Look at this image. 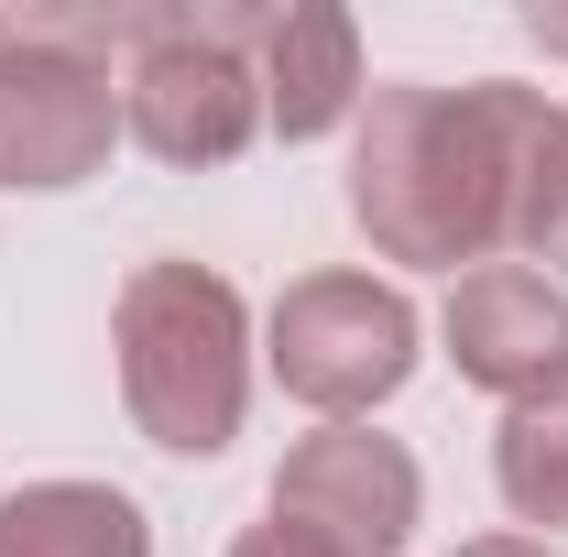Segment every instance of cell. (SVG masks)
Segmentation results:
<instances>
[{
  "mask_svg": "<svg viewBox=\"0 0 568 557\" xmlns=\"http://www.w3.org/2000/svg\"><path fill=\"white\" fill-rule=\"evenodd\" d=\"M459 557H558V547H547V536H470Z\"/></svg>",
  "mask_w": 568,
  "mask_h": 557,
  "instance_id": "cell-14",
  "label": "cell"
},
{
  "mask_svg": "<svg viewBox=\"0 0 568 557\" xmlns=\"http://www.w3.org/2000/svg\"><path fill=\"white\" fill-rule=\"evenodd\" d=\"M252 33L263 11H153L142 55L121 67V132L164 164H230L263 132Z\"/></svg>",
  "mask_w": 568,
  "mask_h": 557,
  "instance_id": "cell-4",
  "label": "cell"
},
{
  "mask_svg": "<svg viewBox=\"0 0 568 557\" xmlns=\"http://www.w3.org/2000/svg\"><path fill=\"white\" fill-rule=\"evenodd\" d=\"M230 557H351V547H328L317 525H295V514H263V525H241V547Z\"/></svg>",
  "mask_w": 568,
  "mask_h": 557,
  "instance_id": "cell-12",
  "label": "cell"
},
{
  "mask_svg": "<svg viewBox=\"0 0 568 557\" xmlns=\"http://www.w3.org/2000/svg\"><path fill=\"white\" fill-rule=\"evenodd\" d=\"M121 405L164 459H219L252 405V317L209 263H142L110 306Z\"/></svg>",
  "mask_w": 568,
  "mask_h": 557,
  "instance_id": "cell-2",
  "label": "cell"
},
{
  "mask_svg": "<svg viewBox=\"0 0 568 557\" xmlns=\"http://www.w3.org/2000/svg\"><path fill=\"white\" fill-rule=\"evenodd\" d=\"M252 77H263V121H274L284 142H328L361 99H372V88H361V33H351V11H328V0L263 11Z\"/></svg>",
  "mask_w": 568,
  "mask_h": 557,
  "instance_id": "cell-8",
  "label": "cell"
},
{
  "mask_svg": "<svg viewBox=\"0 0 568 557\" xmlns=\"http://www.w3.org/2000/svg\"><path fill=\"white\" fill-rule=\"evenodd\" d=\"M437 340L459 361V383H481L503 405L568 394V295L536 274V263H481V274H459Z\"/></svg>",
  "mask_w": 568,
  "mask_h": 557,
  "instance_id": "cell-7",
  "label": "cell"
},
{
  "mask_svg": "<svg viewBox=\"0 0 568 557\" xmlns=\"http://www.w3.org/2000/svg\"><path fill=\"white\" fill-rule=\"evenodd\" d=\"M263 361H274V383L295 405H317L328 426H361L416 372V306L372 274H295L274 295Z\"/></svg>",
  "mask_w": 568,
  "mask_h": 557,
  "instance_id": "cell-5",
  "label": "cell"
},
{
  "mask_svg": "<svg viewBox=\"0 0 568 557\" xmlns=\"http://www.w3.org/2000/svg\"><path fill=\"white\" fill-rule=\"evenodd\" d=\"M493 482H503V503H514V525H547V536H568V394L503 405Z\"/></svg>",
  "mask_w": 568,
  "mask_h": 557,
  "instance_id": "cell-10",
  "label": "cell"
},
{
  "mask_svg": "<svg viewBox=\"0 0 568 557\" xmlns=\"http://www.w3.org/2000/svg\"><path fill=\"white\" fill-rule=\"evenodd\" d=\"M525 33H536L547 55H568V0H536V11H525Z\"/></svg>",
  "mask_w": 568,
  "mask_h": 557,
  "instance_id": "cell-13",
  "label": "cell"
},
{
  "mask_svg": "<svg viewBox=\"0 0 568 557\" xmlns=\"http://www.w3.org/2000/svg\"><path fill=\"white\" fill-rule=\"evenodd\" d=\"M547 99L514 77H470V88H372L351 142V219L372 230L383 263L416 274H481L514 241V198L525 164L547 142Z\"/></svg>",
  "mask_w": 568,
  "mask_h": 557,
  "instance_id": "cell-1",
  "label": "cell"
},
{
  "mask_svg": "<svg viewBox=\"0 0 568 557\" xmlns=\"http://www.w3.org/2000/svg\"><path fill=\"white\" fill-rule=\"evenodd\" d=\"M0 557H153V525L110 482H22L0 492Z\"/></svg>",
  "mask_w": 568,
  "mask_h": 557,
  "instance_id": "cell-9",
  "label": "cell"
},
{
  "mask_svg": "<svg viewBox=\"0 0 568 557\" xmlns=\"http://www.w3.org/2000/svg\"><path fill=\"white\" fill-rule=\"evenodd\" d=\"M153 11H0V186L55 198L110 164L121 142V77Z\"/></svg>",
  "mask_w": 568,
  "mask_h": 557,
  "instance_id": "cell-3",
  "label": "cell"
},
{
  "mask_svg": "<svg viewBox=\"0 0 568 557\" xmlns=\"http://www.w3.org/2000/svg\"><path fill=\"white\" fill-rule=\"evenodd\" d=\"M263 514H295V525H317L328 547H351V557H394L426 525V482H416V459H405L394 437H372V426H317L306 448H284Z\"/></svg>",
  "mask_w": 568,
  "mask_h": 557,
  "instance_id": "cell-6",
  "label": "cell"
},
{
  "mask_svg": "<svg viewBox=\"0 0 568 557\" xmlns=\"http://www.w3.org/2000/svg\"><path fill=\"white\" fill-rule=\"evenodd\" d=\"M514 252L547 263V284L568 274V110L547 121L536 164H525V198H514Z\"/></svg>",
  "mask_w": 568,
  "mask_h": 557,
  "instance_id": "cell-11",
  "label": "cell"
}]
</instances>
